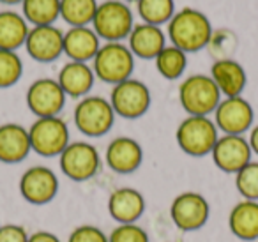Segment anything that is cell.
<instances>
[{"label":"cell","mask_w":258,"mask_h":242,"mask_svg":"<svg viewBox=\"0 0 258 242\" xmlns=\"http://www.w3.org/2000/svg\"><path fill=\"white\" fill-rule=\"evenodd\" d=\"M124 2H125V4H137L138 0H124Z\"/></svg>","instance_id":"74e56055"},{"label":"cell","mask_w":258,"mask_h":242,"mask_svg":"<svg viewBox=\"0 0 258 242\" xmlns=\"http://www.w3.org/2000/svg\"><path fill=\"white\" fill-rule=\"evenodd\" d=\"M20 6L30 27L55 25L60 18V0H23Z\"/></svg>","instance_id":"d4e9b609"},{"label":"cell","mask_w":258,"mask_h":242,"mask_svg":"<svg viewBox=\"0 0 258 242\" xmlns=\"http://www.w3.org/2000/svg\"><path fill=\"white\" fill-rule=\"evenodd\" d=\"M137 11L144 23L161 27L172 20L177 9L175 0H138Z\"/></svg>","instance_id":"83f0119b"},{"label":"cell","mask_w":258,"mask_h":242,"mask_svg":"<svg viewBox=\"0 0 258 242\" xmlns=\"http://www.w3.org/2000/svg\"><path fill=\"white\" fill-rule=\"evenodd\" d=\"M235 188L246 200L258 202V163L249 161L235 173Z\"/></svg>","instance_id":"f546056e"},{"label":"cell","mask_w":258,"mask_h":242,"mask_svg":"<svg viewBox=\"0 0 258 242\" xmlns=\"http://www.w3.org/2000/svg\"><path fill=\"white\" fill-rule=\"evenodd\" d=\"M170 214L177 228L184 231H193L207 223L209 203L198 193H182L172 202Z\"/></svg>","instance_id":"5bb4252c"},{"label":"cell","mask_w":258,"mask_h":242,"mask_svg":"<svg viewBox=\"0 0 258 242\" xmlns=\"http://www.w3.org/2000/svg\"><path fill=\"white\" fill-rule=\"evenodd\" d=\"M166 32L173 46L186 53H195L209 46L214 29L209 16L200 9L182 8L166 23Z\"/></svg>","instance_id":"6da1fadb"},{"label":"cell","mask_w":258,"mask_h":242,"mask_svg":"<svg viewBox=\"0 0 258 242\" xmlns=\"http://www.w3.org/2000/svg\"><path fill=\"white\" fill-rule=\"evenodd\" d=\"M207 48H211V53L216 55L218 60H221V58H232V53L237 48V36L232 30H226V29L214 30Z\"/></svg>","instance_id":"4dcf8cb0"},{"label":"cell","mask_w":258,"mask_h":242,"mask_svg":"<svg viewBox=\"0 0 258 242\" xmlns=\"http://www.w3.org/2000/svg\"><path fill=\"white\" fill-rule=\"evenodd\" d=\"M94 80H96V75H94L92 68L89 64L69 60L68 64L62 66L57 82L62 87L66 96L85 97L89 90L92 89Z\"/></svg>","instance_id":"7402d4cb"},{"label":"cell","mask_w":258,"mask_h":242,"mask_svg":"<svg viewBox=\"0 0 258 242\" xmlns=\"http://www.w3.org/2000/svg\"><path fill=\"white\" fill-rule=\"evenodd\" d=\"M108 210L110 216L120 224H131L145 210V200L140 191L133 188H120L115 189L108 200Z\"/></svg>","instance_id":"ffe728a7"},{"label":"cell","mask_w":258,"mask_h":242,"mask_svg":"<svg viewBox=\"0 0 258 242\" xmlns=\"http://www.w3.org/2000/svg\"><path fill=\"white\" fill-rule=\"evenodd\" d=\"M30 150L32 147H30L29 129L15 122L0 126V161L2 163H20L29 156Z\"/></svg>","instance_id":"d6986e66"},{"label":"cell","mask_w":258,"mask_h":242,"mask_svg":"<svg viewBox=\"0 0 258 242\" xmlns=\"http://www.w3.org/2000/svg\"><path fill=\"white\" fill-rule=\"evenodd\" d=\"M23 0H0V4L4 6H16V4H22Z\"/></svg>","instance_id":"8d00e7d4"},{"label":"cell","mask_w":258,"mask_h":242,"mask_svg":"<svg viewBox=\"0 0 258 242\" xmlns=\"http://www.w3.org/2000/svg\"><path fill=\"white\" fill-rule=\"evenodd\" d=\"M115 111L110 101L99 96H85L75 108V126L85 136H103L113 128Z\"/></svg>","instance_id":"8992f818"},{"label":"cell","mask_w":258,"mask_h":242,"mask_svg":"<svg viewBox=\"0 0 258 242\" xmlns=\"http://www.w3.org/2000/svg\"><path fill=\"white\" fill-rule=\"evenodd\" d=\"M108 242H149V237L144 228L131 224H120L111 231Z\"/></svg>","instance_id":"1f68e13d"},{"label":"cell","mask_w":258,"mask_h":242,"mask_svg":"<svg viewBox=\"0 0 258 242\" xmlns=\"http://www.w3.org/2000/svg\"><path fill=\"white\" fill-rule=\"evenodd\" d=\"M101 48V39L92 27H69L64 32V53L73 62L94 60Z\"/></svg>","instance_id":"ac0fdd59"},{"label":"cell","mask_w":258,"mask_h":242,"mask_svg":"<svg viewBox=\"0 0 258 242\" xmlns=\"http://www.w3.org/2000/svg\"><path fill=\"white\" fill-rule=\"evenodd\" d=\"M156 69L165 80H177L184 75L187 68V53L173 44H166L154 58Z\"/></svg>","instance_id":"4316f807"},{"label":"cell","mask_w":258,"mask_h":242,"mask_svg":"<svg viewBox=\"0 0 258 242\" xmlns=\"http://www.w3.org/2000/svg\"><path fill=\"white\" fill-rule=\"evenodd\" d=\"M110 104L118 117L140 118L147 113L151 106V90L140 80H124L113 85L110 94Z\"/></svg>","instance_id":"ba28073f"},{"label":"cell","mask_w":258,"mask_h":242,"mask_svg":"<svg viewBox=\"0 0 258 242\" xmlns=\"http://www.w3.org/2000/svg\"><path fill=\"white\" fill-rule=\"evenodd\" d=\"M135 69V55L124 43H104L92 60V71L104 83H117L129 80Z\"/></svg>","instance_id":"277c9868"},{"label":"cell","mask_w":258,"mask_h":242,"mask_svg":"<svg viewBox=\"0 0 258 242\" xmlns=\"http://www.w3.org/2000/svg\"><path fill=\"white\" fill-rule=\"evenodd\" d=\"M230 230L242 240L258 238V202L244 200L232 209L228 217Z\"/></svg>","instance_id":"cb8c5ba5"},{"label":"cell","mask_w":258,"mask_h":242,"mask_svg":"<svg viewBox=\"0 0 258 242\" xmlns=\"http://www.w3.org/2000/svg\"><path fill=\"white\" fill-rule=\"evenodd\" d=\"M247 143H249V147H251V152H254L258 156V124L254 126V128H251Z\"/></svg>","instance_id":"d590c367"},{"label":"cell","mask_w":258,"mask_h":242,"mask_svg":"<svg viewBox=\"0 0 258 242\" xmlns=\"http://www.w3.org/2000/svg\"><path fill=\"white\" fill-rule=\"evenodd\" d=\"M66 94L57 80L39 78L27 90V106L37 118L58 117L66 104Z\"/></svg>","instance_id":"30bf717a"},{"label":"cell","mask_w":258,"mask_h":242,"mask_svg":"<svg viewBox=\"0 0 258 242\" xmlns=\"http://www.w3.org/2000/svg\"><path fill=\"white\" fill-rule=\"evenodd\" d=\"M90 25L99 39L106 43H122L133 30L135 16L124 0H104L97 6Z\"/></svg>","instance_id":"7a4b0ae2"},{"label":"cell","mask_w":258,"mask_h":242,"mask_svg":"<svg viewBox=\"0 0 258 242\" xmlns=\"http://www.w3.org/2000/svg\"><path fill=\"white\" fill-rule=\"evenodd\" d=\"M0 126H2V124H0Z\"/></svg>","instance_id":"f35d334b"},{"label":"cell","mask_w":258,"mask_h":242,"mask_svg":"<svg viewBox=\"0 0 258 242\" xmlns=\"http://www.w3.org/2000/svg\"><path fill=\"white\" fill-rule=\"evenodd\" d=\"M23 75V62L16 51L0 50V89L13 87Z\"/></svg>","instance_id":"f1b7e54d"},{"label":"cell","mask_w":258,"mask_h":242,"mask_svg":"<svg viewBox=\"0 0 258 242\" xmlns=\"http://www.w3.org/2000/svg\"><path fill=\"white\" fill-rule=\"evenodd\" d=\"M29 235H27L25 228L18 226V224H4L0 226V242H27Z\"/></svg>","instance_id":"836d02e7"},{"label":"cell","mask_w":258,"mask_h":242,"mask_svg":"<svg viewBox=\"0 0 258 242\" xmlns=\"http://www.w3.org/2000/svg\"><path fill=\"white\" fill-rule=\"evenodd\" d=\"M22 196L34 205H44L51 202L58 191V178L50 168L32 166L22 175L20 180Z\"/></svg>","instance_id":"9a60e30c"},{"label":"cell","mask_w":258,"mask_h":242,"mask_svg":"<svg viewBox=\"0 0 258 242\" xmlns=\"http://www.w3.org/2000/svg\"><path fill=\"white\" fill-rule=\"evenodd\" d=\"M254 111L242 96L225 97L214 111V124L225 135H240L251 129Z\"/></svg>","instance_id":"8fae6325"},{"label":"cell","mask_w":258,"mask_h":242,"mask_svg":"<svg viewBox=\"0 0 258 242\" xmlns=\"http://www.w3.org/2000/svg\"><path fill=\"white\" fill-rule=\"evenodd\" d=\"M97 6V0H60V18L69 27H89Z\"/></svg>","instance_id":"484cf974"},{"label":"cell","mask_w":258,"mask_h":242,"mask_svg":"<svg viewBox=\"0 0 258 242\" xmlns=\"http://www.w3.org/2000/svg\"><path fill=\"white\" fill-rule=\"evenodd\" d=\"M179 101L189 115L209 117L221 103V92L209 75H193L180 83Z\"/></svg>","instance_id":"3957f363"},{"label":"cell","mask_w":258,"mask_h":242,"mask_svg":"<svg viewBox=\"0 0 258 242\" xmlns=\"http://www.w3.org/2000/svg\"><path fill=\"white\" fill-rule=\"evenodd\" d=\"M99 152L87 142H73L60 154V170L76 182L89 180L99 170Z\"/></svg>","instance_id":"9c48e42d"},{"label":"cell","mask_w":258,"mask_h":242,"mask_svg":"<svg viewBox=\"0 0 258 242\" xmlns=\"http://www.w3.org/2000/svg\"><path fill=\"white\" fill-rule=\"evenodd\" d=\"M30 147L44 157L60 156L69 145V128L60 117L36 118L29 129Z\"/></svg>","instance_id":"52a82bcc"},{"label":"cell","mask_w":258,"mask_h":242,"mask_svg":"<svg viewBox=\"0 0 258 242\" xmlns=\"http://www.w3.org/2000/svg\"><path fill=\"white\" fill-rule=\"evenodd\" d=\"M27 242H60V240L53 233H50V231H36V233L30 235Z\"/></svg>","instance_id":"e575fe53"},{"label":"cell","mask_w":258,"mask_h":242,"mask_svg":"<svg viewBox=\"0 0 258 242\" xmlns=\"http://www.w3.org/2000/svg\"><path fill=\"white\" fill-rule=\"evenodd\" d=\"M30 25L22 13L13 9L0 11V50L16 51L20 46H25Z\"/></svg>","instance_id":"603a6c76"},{"label":"cell","mask_w":258,"mask_h":242,"mask_svg":"<svg viewBox=\"0 0 258 242\" xmlns=\"http://www.w3.org/2000/svg\"><path fill=\"white\" fill-rule=\"evenodd\" d=\"M175 138L177 145L180 147L182 152L195 157H202L212 152L219 135L212 118L189 115L179 124Z\"/></svg>","instance_id":"5b68a950"},{"label":"cell","mask_w":258,"mask_h":242,"mask_svg":"<svg viewBox=\"0 0 258 242\" xmlns=\"http://www.w3.org/2000/svg\"><path fill=\"white\" fill-rule=\"evenodd\" d=\"M214 164L225 173H237L251 161V147L240 135L219 136L212 149Z\"/></svg>","instance_id":"7c38bea8"},{"label":"cell","mask_w":258,"mask_h":242,"mask_svg":"<svg viewBox=\"0 0 258 242\" xmlns=\"http://www.w3.org/2000/svg\"><path fill=\"white\" fill-rule=\"evenodd\" d=\"M68 242H108L106 235L96 226H78L71 235Z\"/></svg>","instance_id":"d6a6232c"},{"label":"cell","mask_w":258,"mask_h":242,"mask_svg":"<svg viewBox=\"0 0 258 242\" xmlns=\"http://www.w3.org/2000/svg\"><path fill=\"white\" fill-rule=\"evenodd\" d=\"M211 76L214 80L216 87L219 89L221 96L225 97H235L240 96L246 87L247 76L244 68L233 58H221L216 60L211 68Z\"/></svg>","instance_id":"44dd1931"},{"label":"cell","mask_w":258,"mask_h":242,"mask_svg":"<svg viewBox=\"0 0 258 242\" xmlns=\"http://www.w3.org/2000/svg\"><path fill=\"white\" fill-rule=\"evenodd\" d=\"M104 157L115 173H133L144 161V149L135 138L118 136L108 143Z\"/></svg>","instance_id":"2e32d148"},{"label":"cell","mask_w":258,"mask_h":242,"mask_svg":"<svg viewBox=\"0 0 258 242\" xmlns=\"http://www.w3.org/2000/svg\"><path fill=\"white\" fill-rule=\"evenodd\" d=\"M129 50L135 57L154 60L159 51L166 46V36L161 27L151 25V23H135L133 30L129 34Z\"/></svg>","instance_id":"e0dca14e"},{"label":"cell","mask_w":258,"mask_h":242,"mask_svg":"<svg viewBox=\"0 0 258 242\" xmlns=\"http://www.w3.org/2000/svg\"><path fill=\"white\" fill-rule=\"evenodd\" d=\"M25 48L34 60L53 62L64 53V32L57 25L30 27Z\"/></svg>","instance_id":"4fadbf2b"}]
</instances>
